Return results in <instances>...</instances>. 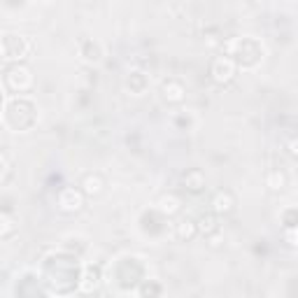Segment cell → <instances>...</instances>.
<instances>
[{"instance_id":"obj_5","label":"cell","mask_w":298,"mask_h":298,"mask_svg":"<svg viewBox=\"0 0 298 298\" xmlns=\"http://www.w3.org/2000/svg\"><path fill=\"white\" fill-rule=\"evenodd\" d=\"M163 93H166V98H170V100H182L184 89L179 87V84H175V82H168L166 87H163Z\"/></svg>"},{"instance_id":"obj_1","label":"cell","mask_w":298,"mask_h":298,"mask_svg":"<svg viewBox=\"0 0 298 298\" xmlns=\"http://www.w3.org/2000/svg\"><path fill=\"white\" fill-rule=\"evenodd\" d=\"M233 75H236V63L231 61V59H226V56L214 59V63H212V77L217 79V82H221V84L231 82Z\"/></svg>"},{"instance_id":"obj_7","label":"cell","mask_w":298,"mask_h":298,"mask_svg":"<svg viewBox=\"0 0 298 298\" xmlns=\"http://www.w3.org/2000/svg\"><path fill=\"white\" fill-rule=\"evenodd\" d=\"M84 189H87V193H98L100 191V177L89 175L87 179H84Z\"/></svg>"},{"instance_id":"obj_4","label":"cell","mask_w":298,"mask_h":298,"mask_svg":"<svg viewBox=\"0 0 298 298\" xmlns=\"http://www.w3.org/2000/svg\"><path fill=\"white\" fill-rule=\"evenodd\" d=\"M158 210L166 212V214H173V212L179 210V201H177L175 196H163V198L158 201Z\"/></svg>"},{"instance_id":"obj_3","label":"cell","mask_w":298,"mask_h":298,"mask_svg":"<svg viewBox=\"0 0 298 298\" xmlns=\"http://www.w3.org/2000/svg\"><path fill=\"white\" fill-rule=\"evenodd\" d=\"M214 205V210L217 212H231L233 208V198H231V193H217V198L212 201Z\"/></svg>"},{"instance_id":"obj_2","label":"cell","mask_w":298,"mask_h":298,"mask_svg":"<svg viewBox=\"0 0 298 298\" xmlns=\"http://www.w3.org/2000/svg\"><path fill=\"white\" fill-rule=\"evenodd\" d=\"M59 203H61V210L75 212V210H79V208H82V193L75 191V189H65V191L61 193Z\"/></svg>"},{"instance_id":"obj_6","label":"cell","mask_w":298,"mask_h":298,"mask_svg":"<svg viewBox=\"0 0 298 298\" xmlns=\"http://www.w3.org/2000/svg\"><path fill=\"white\" fill-rule=\"evenodd\" d=\"M193 233H196V224H193V221L184 219V221L177 224V236L179 238H191Z\"/></svg>"},{"instance_id":"obj_9","label":"cell","mask_w":298,"mask_h":298,"mask_svg":"<svg viewBox=\"0 0 298 298\" xmlns=\"http://www.w3.org/2000/svg\"><path fill=\"white\" fill-rule=\"evenodd\" d=\"M198 224H201V228L203 231H205V228H208V231H212V224H214V221H212V217H201V221H198Z\"/></svg>"},{"instance_id":"obj_8","label":"cell","mask_w":298,"mask_h":298,"mask_svg":"<svg viewBox=\"0 0 298 298\" xmlns=\"http://www.w3.org/2000/svg\"><path fill=\"white\" fill-rule=\"evenodd\" d=\"M12 231H14V224H12V219H9V217H5V214H0V236L12 233Z\"/></svg>"}]
</instances>
